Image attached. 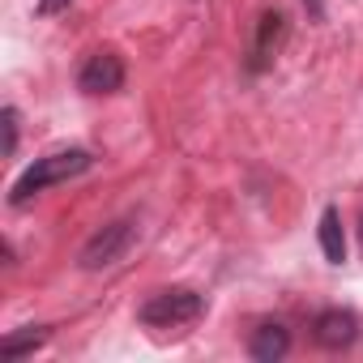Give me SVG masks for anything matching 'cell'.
<instances>
[{
    "instance_id": "obj_1",
    "label": "cell",
    "mask_w": 363,
    "mask_h": 363,
    "mask_svg": "<svg viewBox=\"0 0 363 363\" xmlns=\"http://www.w3.org/2000/svg\"><path fill=\"white\" fill-rule=\"evenodd\" d=\"M94 167V154L90 150H56V154H43L35 158L18 179H13V189H9V206H26L30 197L56 189V184H69V179L86 175Z\"/></svg>"
},
{
    "instance_id": "obj_2",
    "label": "cell",
    "mask_w": 363,
    "mask_h": 363,
    "mask_svg": "<svg viewBox=\"0 0 363 363\" xmlns=\"http://www.w3.org/2000/svg\"><path fill=\"white\" fill-rule=\"evenodd\" d=\"M201 312H206V295H197L193 286H167V291H154L137 308V320L150 329H175V325L197 320Z\"/></svg>"
},
{
    "instance_id": "obj_3",
    "label": "cell",
    "mask_w": 363,
    "mask_h": 363,
    "mask_svg": "<svg viewBox=\"0 0 363 363\" xmlns=\"http://www.w3.org/2000/svg\"><path fill=\"white\" fill-rule=\"evenodd\" d=\"M133 244H137V218H111L107 227H99V231L82 244L77 265H82L86 274L111 269L116 261H124V257H128V248H133Z\"/></svg>"
},
{
    "instance_id": "obj_4",
    "label": "cell",
    "mask_w": 363,
    "mask_h": 363,
    "mask_svg": "<svg viewBox=\"0 0 363 363\" xmlns=\"http://www.w3.org/2000/svg\"><path fill=\"white\" fill-rule=\"evenodd\" d=\"M282 43H286V13L282 9L261 13L257 35H252V52H248V73H265L274 65V56L282 52Z\"/></svg>"
},
{
    "instance_id": "obj_5",
    "label": "cell",
    "mask_w": 363,
    "mask_h": 363,
    "mask_svg": "<svg viewBox=\"0 0 363 363\" xmlns=\"http://www.w3.org/2000/svg\"><path fill=\"white\" fill-rule=\"evenodd\" d=\"M77 90L82 94H116V90H124V60L116 52H94L77 73Z\"/></svg>"
},
{
    "instance_id": "obj_6",
    "label": "cell",
    "mask_w": 363,
    "mask_h": 363,
    "mask_svg": "<svg viewBox=\"0 0 363 363\" xmlns=\"http://www.w3.org/2000/svg\"><path fill=\"white\" fill-rule=\"evenodd\" d=\"M312 337L316 346L325 350H350L359 342V316L346 312V308H325L316 320H312Z\"/></svg>"
},
{
    "instance_id": "obj_7",
    "label": "cell",
    "mask_w": 363,
    "mask_h": 363,
    "mask_svg": "<svg viewBox=\"0 0 363 363\" xmlns=\"http://www.w3.org/2000/svg\"><path fill=\"white\" fill-rule=\"evenodd\" d=\"M286 350H291V329L278 325V320L257 325L252 337H248V354L257 363H278V359H286Z\"/></svg>"
},
{
    "instance_id": "obj_8",
    "label": "cell",
    "mask_w": 363,
    "mask_h": 363,
    "mask_svg": "<svg viewBox=\"0 0 363 363\" xmlns=\"http://www.w3.org/2000/svg\"><path fill=\"white\" fill-rule=\"evenodd\" d=\"M316 235H320L325 261H329V265H342V261H346V235H342V214H337V206H325V210H320Z\"/></svg>"
},
{
    "instance_id": "obj_9",
    "label": "cell",
    "mask_w": 363,
    "mask_h": 363,
    "mask_svg": "<svg viewBox=\"0 0 363 363\" xmlns=\"http://www.w3.org/2000/svg\"><path fill=\"white\" fill-rule=\"evenodd\" d=\"M48 337H52V329H48V325L13 329V333H5V359H26V354H30V350H39Z\"/></svg>"
},
{
    "instance_id": "obj_10",
    "label": "cell",
    "mask_w": 363,
    "mask_h": 363,
    "mask_svg": "<svg viewBox=\"0 0 363 363\" xmlns=\"http://www.w3.org/2000/svg\"><path fill=\"white\" fill-rule=\"evenodd\" d=\"M0 120H5V154L13 158L18 154V137H22V116H18V107H5Z\"/></svg>"
},
{
    "instance_id": "obj_11",
    "label": "cell",
    "mask_w": 363,
    "mask_h": 363,
    "mask_svg": "<svg viewBox=\"0 0 363 363\" xmlns=\"http://www.w3.org/2000/svg\"><path fill=\"white\" fill-rule=\"evenodd\" d=\"M65 9H69V0H39V5H35L39 18H56V13H65Z\"/></svg>"
},
{
    "instance_id": "obj_12",
    "label": "cell",
    "mask_w": 363,
    "mask_h": 363,
    "mask_svg": "<svg viewBox=\"0 0 363 363\" xmlns=\"http://www.w3.org/2000/svg\"><path fill=\"white\" fill-rule=\"evenodd\" d=\"M303 9H308L316 22H320V18H325V0H303Z\"/></svg>"
},
{
    "instance_id": "obj_13",
    "label": "cell",
    "mask_w": 363,
    "mask_h": 363,
    "mask_svg": "<svg viewBox=\"0 0 363 363\" xmlns=\"http://www.w3.org/2000/svg\"><path fill=\"white\" fill-rule=\"evenodd\" d=\"M359 244H363V214H359Z\"/></svg>"
}]
</instances>
